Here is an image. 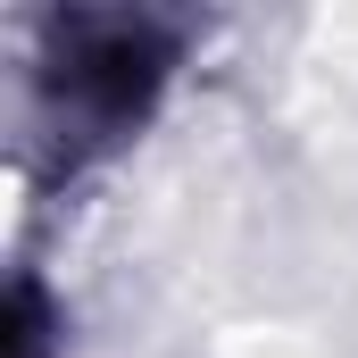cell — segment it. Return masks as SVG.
Here are the masks:
<instances>
[{
  "label": "cell",
  "mask_w": 358,
  "mask_h": 358,
  "mask_svg": "<svg viewBox=\"0 0 358 358\" xmlns=\"http://www.w3.org/2000/svg\"><path fill=\"white\" fill-rule=\"evenodd\" d=\"M167 67H176V42L150 17H67L50 25L42 108L67 142H117L150 117Z\"/></svg>",
  "instance_id": "1"
},
{
  "label": "cell",
  "mask_w": 358,
  "mask_h": 358,
  "mask_svg": "<svg viewBox=\"0 0 358 358\" xmlns=\"http://www.w3.org/2000/svg\"><path fill=\"white\" fill-rule=\"evenodd\" d=\"M42 342H50L42 292H34V283H17V308H8V358H42Z\"/></svg>",
  "instance_id": "2"
}]
</instances>
